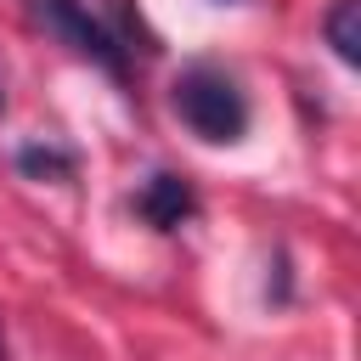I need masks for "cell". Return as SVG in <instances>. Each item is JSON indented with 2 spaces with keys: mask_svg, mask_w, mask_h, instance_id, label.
I'll return each mask as SVG.
<instances>
[{
  "mask_svg": "<svg viewBox=\"0 0 361 361\" xmlns=\"http://www.w3.org/2000/svg\"><path fill=\"white\" fill-rule=\"evenodd\" d=\"M0 102H6V96H0Z\"/></svg>",
  "mask_w": 361,
  "mask_h": 361,
  "instance_id": "52a82bcc",
  "label": "cell"
},
{
  "mask_svg": "<svg viewBox=\"0 0 361 361\" xmlns=\"http://www.w3.org/2000/svg\"><path fill=\"white\" fill-rule=\"evenodd\" d=\"M28 17H34L56 45H68L73 56H85V62H96V68H107V73H124V45H118V34H113L85 0H28Z\"/></svg>",
  "mask_w": 361,
  "mask_h": 361,
  "instance_id": "7a4b0ae2",
  "label": "cell"
},
{
  "mask_svg": "<svg viewBox=\"0 0 361 361\" xmlns=\"http://www.w3.org/2000/svg\"><path fill=\"white\" fill-rule=\"evenodd\" d=\"M0 361H6V338H0Z\"/></svg>",
  "mask_w": 361,
  "mask_h": 361,
  "instance_id": "8992f818",
  "label": "cell"
},
{
  "mask_svg": "<svg viewBox=\"0 0 361 361\" xmlns=\"http://www.w3.org/2000/svg\"><path fill=\"white\" fill-rule=\"evenodd\" d=\"M322 34L344 68H361V0H333V11L322 17Z\"/></svg>",
  "mask_w": 361,
  "mask_h": 361,
  "instance_id": "277c9868",
  "label": "cell"
},
{
  "mask_svg": "<svg viewBox=\"0 0 361 361\" xmlns=\"http://www.w3.org/2000/svg\"><path fill=\"white\" fill-rule=\"evenodd\" d=\"M17 169L28 180H68L73 175V152L51 147V141H28V147H17Z\"/></svg>",
  "mask_w": 361,
  "mask_h": 361,
  "instance_id": "5b68a950",
  "label": "cell"
},
{
  "mask_svg": "<svg viewBox=\"0 0 361 361\" xmlns=\"http://www.w3.org/2000/svg\"><path fill=\"white\" fill-rule=\"evenodd\" d=\"M175 113L209 147H231L248 130V96H243V85L226 68H209V62H197V68H186L175 79Z\"/></svg>",
  "mask_w": 361,
  "mask_h": 361,
  "instance_id": "6da1fadb",
  "label": "cell"
},
{
  "mask_svg": "<svg viewBox=\"0 0 361 361\" xmlns=\"http://www.w3.org/2000/svg\"><path fill=\"white\" fill-rule=\"evenodd\" d=\"M135 214L152 226V231H180L192 214H197V192L180 180V175H169V169H158L141 192H135Z\"/></svg>",
  "mask_w": 361,
  "mask_h": 361,
  "instance_id": "3957f363",
  "label": "cell"
}]
</instances>
